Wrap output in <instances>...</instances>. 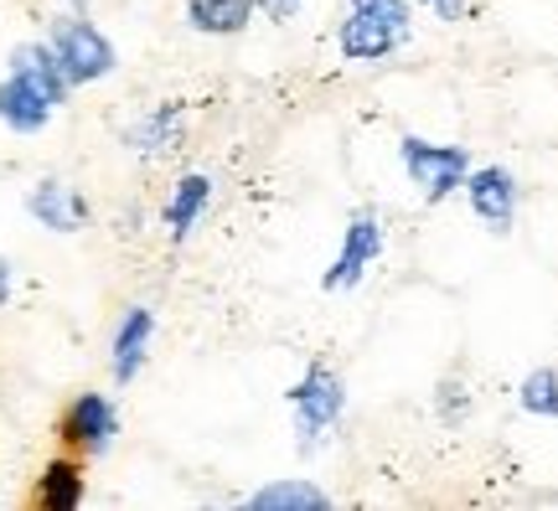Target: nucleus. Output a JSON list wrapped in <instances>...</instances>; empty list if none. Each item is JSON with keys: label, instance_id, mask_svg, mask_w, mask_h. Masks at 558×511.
I'll list each match as a JSON object with an SVG mask.
<instances>
[{"label": "nucleus", "instance_id": "19", "mask_svg": "<svg viewBox=\"0 0 558 511\" xmlns=\"http://www.w3.org/2000/svg\"><path fill=\"white\" fill-rule=\"evenodd\" d=\"M259 5H264V16L269 21H295L305 0H259Z\"/></svg>", "mask_w": 558, "mask_h": 511}, {"label": "nucleus", "instance_id": "1", "mask_svg": "<svg viewBox=\"0 0 558 511\" xmlns=\"http://www.w3.org/2000/svg\"><path fill=\"white\" fill-rule=\"evenodd\" d=\"M409 37V0H352L337 32L347 62H383L393 58Z\"/></svg>", "mask_w": 558, "mask_h": 511}, {"label": "nucleus", "instance_id": "12", "mask_svg": "<svg viewBox=\"0 0 558 511\" xmlns=\"http://www.w3.org/2000/svg\"><path fill=\"white\" fill-rule=\"evenodd\" d=\"M207 202H213V177L192 171V177L177 181V192H171V202H166V228H171L177 243L192 238V228H197L202 212H207Z\"/></svg>", "mask_w": 558, "mask_h": 511}, {"label": "nucleus", "instance_id": "9", "mask_svg": "<svg viewBox=\"0 0 558 511\" xmlns=\"http://www.w3.org/2000/svg\"><path fill=\"white\" fill-rule=\"evenodd\" d=\"M52 109H58V104L47 99L37 83L21 78V73H11V78L0 83V119H5L16 135H37L41 124L52 119Z\"/></svg>", "mask_w": 558, "mask_h": 511}, {"label": "nucleus", "instance_id": "21", "mask_svg": "<svg viewBox=\"0 0 558 511\" xmlns=\"http://www.w3.org/2000/svg\"><path fill=\"white\" fill-rule=\"evenodd\" d=\"M5 300H11V264L0 258V305H5Z\"/></svg>", "mask_w": 558, "mask_h": 511}, {"label": "nucleus", "instance_id": "13", "mask_svg": "<svg viewBox=\"0 0 558 511\" xmlns=\"http://www.w3.org/2000/svg\"><path fill=\"white\" fill-rule=\"evenodd\" d=\"M254 5L259 0H186V21L207 37H233L254 21Z\"/></svg>", "mask_w": 558, "mask_h": 511}, {"label": "nucleus", "instance_id": "20", "mask_svg": "<svg viewBox=\"0 0 558 511\" xmlns=\"http://www.w3.org/2000/svg\"><path fill=\"white\" fill-rule=\"evenodd\" d=\"M439 403H445V418L456 424L460 409H465V398H460V382H445V388H439Z\"/></svg>", "mask_w": 558, "mask_h": 511}, {"label": "nucleus", "instance_id": "22", "mask_svg": "<svg viewBox=\"0 0 558 511\" xmlns=\"http://www.w3.org/2000/svg\"><path fill=\"white\" fill-rule=\"evenodd\" d=\"M73 11H88V0H73Z\"/></svg>", "mask_w": 558, "mask_h": 511}, {"label": "nucleus", "instance_id": "15", "mask_svg": "<svg viewBox=\"0 0 558 511\" xmlns=\"http://www.w3.org/2000/svg\"><path fill=\"white\" fill-rule=\"evenodd\" d=\"M41 511H73L83 501V471L73 460H52L37 480V496H32Z\"/></svg>", "mask_w": 558, "mask_h": 511}, {"label": "nucleus", "instance_id": "16", "mask_svg": "<svg viewBox=\"0 0 558 511\" xmlns=\"http://www.w3.org/2000/svg\"><path fill=\"white\" fill-rule=\"evenodd\" d=\"M177 130H181V109L177 104H160V109H150L140 124L124 130V145L140 150V156H156V150H171V145H177Z\"/></svg>", "mask_w": 558, "mask_h": 511}, {"label": "nucleus", "instance_id": "2", "mask_svg": "<svg viewBox=\"0 0 558 511\" xmlns=\"http://www.w3.org/2000/svg\"><path fill=\"white\" fill-rule=\"evenodd\" d=\"M290 413H295V445L300 454H311L316 445H326L331 439V429L341 424V409H347V382H341L326 362H311L305 367V377H300L295 388H290Z\"/></svg>", "mask_w": 558, "mask_h": 511}, {"label": "nucleus", "instance_id": "8", "mask_svg": "<svg viewBox=\"0 0 558 511\" xmlns=\"http://www.w3.org/2000/svg\"><path fill=\"white\" fill-rule=\"evenodd\" d=\"M150 336H156V315L145 305H130L124 320L114 326V341H109V356H114V382H135V373L150 356Z\"/></svg>", "mask_w": 558, "mask_h": 511}, {"label": "nucleus", "instance_id": "5", "mask_svg": "<svg viewBox=\"0 0 558 511\" xmlns=\"http://www.w3.org/2000/svg\"><path fill=\"white\" fill-rule=\"evenodd\" d=\"M378 254H383V222H378V212H373V207H362V212L347 222L337 258H331V269L320 275V290H331V295H341V290H357L362 279H367V269L378 264Z\"/></svg>", "mask_w": 558, "mask_h": 511}, {"label": "nucleus", "instance_id": "18", "mask_svg": "<svg viewBox=\"0 0 558 511\" xmlns=\"http://www.w3.org/2000/svg\"><path fill=\"white\" fill-rule=\"evenodd\" d=\"M424 5H429L439 21H465V11H471V0H424Z\"/></svg>", "mask_w": 558, "mask_h": 511}, {"label": "nucleus", "instance_id": "3", "mask_svg": "<svg viewBox=\"0 0 558 511\" xmlns=\"http://www.w3.org/2000/svg\"><path fill=\"white\" fill-rule=\"evenodd\" d=\"M52 52H58V68H62V78L73 83H99L114 73V41L104 37L94 21H83V11H73V16H62L52 21V41H47Z\"/></svg>", "mask_w": 558, "mask_h": 511}, {"label": "nucleus", "instance_id": "7", "mask_svg": "<svg viewBox=\"0 0 558 511\" xmlns=\"http://www.w3.org/2000/svg\"><path fill=\"white\" fill-rule=\"evenodd\" d=\"M120 434V413L104 393H83L73 398V409L62 413V439L73 445V450H109V439Z\"/></svg>", "mask_w": 558, "mask_h": 511}, {"label": "nucleus", "instance_id": "17", "mask_svg": "<svg viewBox=\"0 0 558 511\" xmlns=\"http://www.w3.org/2000/svg\"><path fill=\"white\" fill-rule=\"evenodd\" d=\"M518 409L533 418H558V373L554 367H533L518 388Z\"/></svg>", "mask_w": 558, "mask_h": 511}, {"label": "nucleus", "instance_id": "11", "mask_svg": "<svg viewBox=\"0 0 558 511\" xmlns=\"http://www.w3.org/2000/svg\"><path fill=\"white\" fill-rule=\"evenodd\" d=\"M11 73H21L26 83H37L52 104H68V88H73V83L62 78L58 52H52L47 41H21L16 52H11Z\"/></svg>", "mask_w": 558, "mask_h": 511}, {"label": "nucleus", "instance_id": "10", "mask_svg": "<svg viewBox=\"0 0 558 511\" xmlns=\"http://www.w3.org/2000/svg\"><path fill=\"white\" fill-rule=\"evenodd\" d=\"M26 212L37 217L41 228H52V233H78L88 207L73 186H62V181H37L32 186V197H26Z\"/></svg>", "mask_w": 558, "mask_h": 511}, {"label": "nucleus", "instance_id": "14", "mask_svg": "<svg viewBox=\"0 0 558 511\" xmlns=\"http://www.w3.org/2000/svg\"><path fill=\"white\" fill-rule=\"evenodd\" d=\"M248 507L254 511H316V507H331V496L320 491L316 480H269L259 491L248 496Z\"/></svg>", "mask_w": 558, "mask_h": 511}, {"label": "nucleus", "instance_id": "6", "mask_svg": "<svg viewBox=\"0 0 558 511\" xmlns=\"http://www.w3.org/2000/svg\"><path fill=\"white\" fill-rule=\"evenodd\" d=\"M460 192L471 202V212L481 217V228H492L497 238L512 233V222H518V177L507 166H476V171H465Z\"/></svg>", "mask_w": 558, "mask_h": 511}, {"label": "nucleus", "instance_id": "4", "mask_svg": "<svg viewBox=\"0 0 558 511\" xmlns=\"http://www.w3.org/2000/svg\"><path fill=\"white\" fill-rule=\"evenodd\" d=\"M399 156H403V171L414 181L424 202H445L456 197L465 186V171H471V156L465 145H435V139H418V135H403L399 139Z\"/></svg>", "mask_w": 558, "mask_h": 511}]
</instances>
